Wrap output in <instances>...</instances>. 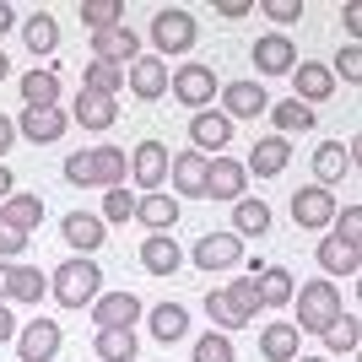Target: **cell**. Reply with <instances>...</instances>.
Returning a JSON list of instances; mask_svg holds the SVG:
<instances>
[{"label":"cell","instance_id":"1","mask_svg":"<svg viewBox=\"0 0 362 362\" xmlns=\"http://www.w3.org/2000/svg\"><path fill=\"white\" fill-rule=\"evenodd\" d=\"M49 292H54V303H65V308H92V303L103 298V271H98V259L71 255L60 271L49 276Z\"/></svg>","mask_w":362,"mask_h":362},{"label":"cell","instance_id":"2","mask_svg":"<svg viewBox=\"0 0 362 362\" xmlns=\"http://www.w3.org/2000/svg\"><path fill=\"white\" fill-rule=\"evenodd\" d=\"M298 335L308 330V335H325L341 319V292H335V281H303L298 292Z\"/></svg>","mask_w":362,"mask_h":362},{"label":"cell","instance_id":"3","mask_svg":"<svg viewBox=\"0 0 362 362\" xmlns=\"http://www.w3.org/2000/svg\"><path fill=\"white\" fill-rule=\"evenodd\" d=\"M200 38V22L184 6H163V11L151 16V49H157V60H168V54H189Z\"/></svg>","mask_w":362,"mask_h":362},{"label":"cell","instance_id":"4","mask_svg":"<svg viewBox=\"0 0 362 362\" xmlns=\"http://www.w3.org/2000/svg\"><path fill=\"white\" fill-rule=\"evenodd\" d=\"M168 92H173L184 108H195V114H200V108H211V98L222 92V81H216L211 65H179V71L168 76Z\"/></svg>","mask_w":362,"mask_h":362},{"label":"cell","instance_id":"5","mask_svg":"<svg viewBox=\"0 0 362 362\" xmlns=\"http://www.w3.org/2000/svg\"><path fill=\"white\" fill-rule=\"evenodd\" d=\"M189 259H195L206 276H211V271H233V265H243V238H238V233H227V227H216V233L195 238Z\"/></svg>","mask_w":362,"mask_h":362},{"label":"cell","instance_id":"6","mask_svg":"<svg viewBox=\"0 0 362 362\" xmlns=\"http://www.w3.org/2000/svg\"><path fill=\"white\" fill-rule=\"evenodd\" d=\"M60 346H65V330L54 325V319H33V325L16 330V357L22 362H54Z\"/></svg>","mask_w":362,"mask_h":362},{"label":"cell","instance_id":"7","mask_svg":"<svg viewBox=\"0 0 362 362\" xmlns=\"http://www.w3.org/2000/svg\"><path fill=\"white\" fill-rule=\"evenodd\" d=\"M92 60H103V65H119V71H130V65L141 60V38L130 28H103V33H92Z\"/></svg>","mask_w":362,"mask_h":362},{"label":"cell","instance_id":"8","mask_svg":"<svg viewBox=\"0 0 362 362\" xmlns=\"http://www.w3.org/2000/svg\"><path fill=\"white\" fill-rule=\"evenodd\" d=\"M292 222L308 227V233H325V227L335 222V195L319 189V184H303L298 195H292Z\"/></svg>","mask_w":362,"mask_h":362},{"label":"cell","instance_id":"9","mask_svg":"<svg viewBox=\"0 0 362 362\" xmlns=\"http://www.w3.org/2000/svg\"><path fill=\"white\" fill-rule=\"evenodd\" d=\"M249 195V173H243L238 157H211V168H206V200H243Z\"/></svg>","mask_w":362,"mask_h":362},{"label":"cell","instance_id":"10","mask_svg":"<svg viewBox=\"0 0 362 362\" xmlns=\"http://www.w3.org/2000/svg\"><path fill=\"white\" fill-rule=\"evenodd\" d=\"M168 163H173V157H168L163 141H141V146L130 151V179H136L146 195H157L163 179H168Z\"/></svg>","mask_w":362,"mask_h":362},{"label":"cell","instance_id":"11","mask_svg":"<svg viewBox=\"0 0 362 362\" xmlns=\"http://www.w3.org/2000/svg\"><path fill=\"white\" fill-rule=\"evenodd\" d=\"M65 130H71L65 108H22V119H16V136H28L33 146H54Z\"/></svg>","mask_w":362,"mask_h":362},{"label":"cell","instance_id":"12","mask_svg":"<svg viewBox=\"0 0 362 362\" xmlns=\"http://www.w3.org/2000/svg\"><path fill=\"white\" fill-rule=\"evenodd\" d=\"M136 319H141L136 292H103V298L92 303V325H98V330H130Z\"/></svg>","mask_w":362,"mask_h":362},{"label":"cell","instance_id":"13","mask_svg":"<svg viewBox=\"0 0 362 362\" xmlns=\"http://www.w3.org/2000/svg\"><path fill=\"white\" fill-rule=\"evenodd\" d=\"M265 108H271V98H265V87L249 81V76L222 87V114H227V119H259Z\"/></svg>","mask_w":362,"mask_h":362},{"label":"cell","instance_id":"14","mask_svg":"<svg viewBox=\"0 0 362 362\" xmlns=\"http://www.w3.org/2000/svg\"><path fill=\"white\" fill-rule=\"evenodd\" d=\"M298 65V44H292L287 33H265L255 38V71L259 76H287Z\"/></svg>","mask_w":362,"mask_h":362},{"label":"cell","instance_id":"15","mask_svg":"<svg viewBox=\"0 0 362 362\" xmlns=\"http://www.w3.org/2000/svg\"><path fill=\"white\" fill-rule=\"evenodd\" d=\"M168 60H157V54H141L136 65H130V71H124V81H130V92H136L141 103H157V98H163L168 92Z\"/></svg>","mask_w":362,"mask_h":362},{"label":"cell","instance_id":"16","mask_svg":"<svg viewBox=\"0 0 362 362\" xmlns=\"http://www.w3.org/2000/svg\"><path fill=\"white\" fill-rule=\"evenodd\" d=\"M357 168V146H341V141H325V146L314 151V184L319 189H330V184H341Z\"/></svg>","mask_w":362,"mask_h":362},{"label":"cell","instance_id":"17","mask_svg":"<svg viewBox=\"0 0 362 362\" xmlns=\"http://www.w3.org/2000/svg\"><path fill=\"white\" fill-rule=\"evenodd\" d=\"M60 238L71 243L81 259H92L98 249H103V216H92V211H71L60 222Z\"/></svg>","mask_w":362,"mask_h":362},{"label":"cell","instance_id":"18","mask_svg":"<svg viewBox=\"0 0 362 362\" xmlns=\"http://www.w3.org/2000/svg\"><path fill=\"white\" fill-rule=\"evenodd\" d=\"M124 173H130V151H124V146H92V151H87V179H92V184L119 189Z\"/></svg>","mask_w":362,"mask_h":362},{"label":"cell","instance_id":"19","mask_svg":"<svg viewBox=\"0 0 362 362\" xmlns=\"http://www.w3.org/2000/svg\"><path fill=\"white\" fill-rule=\"evenodd\" d=\"M189 141H195L200 157H206V151H222L227 141H233V119H227L222 108H200L195 119H189Z\"/></svg>","mask_w":362,"mask_h":362},{"label":"cell","instance_id":"20","mask_svg":"<svg viewBox=\"0 0 362 362\" xmlns=\"http://www.w3.org/2000/svg\"><path fill=\"white\" fill-rule=\"evenodd\" d=\"M287 76H292V98H298V103H325V98L335 92L330 65H308V60H298Z\"/></svg>","mask_w":362,"mask_h":362},{"label":"cell","instance_id":"21","mask_svg":"<svg viewBox=\"0 0 362 362\" xmlns=\"http://www.w3.org/2000/svg\"><path fill=\"white\" fill-rule=\"evenodd\" d=\"M287 163H292L287 136H265V141H255V151H249V157H243V173H255V179H276Z\"/></svg>","mask_w":362,"mask_h":362},{"label":"cell","instance_id":"22","mask_svg":"<svg viewBox=\"0 0 362 362\" xmlns=\"http://www.w3.org/2000/svg\"><path fill=\"white\" fill-rule=\"evenodd\" d=\"M206 168H211V157H200V151H179V157L168 163L173 189H179V195H200V200H206Z\"/></svg>","mask_w":362,"mask_h":362},{"label":"cell","instance_id":"23","mask_svg":"<svg viewBox=\"0 0 362 362\" xmlns=\"http://www.w3.org/2000/svg\"><path fill=\"white\" fill-rule=\"evenodd\" d=\"M227 233H238V238H265V233H271V206L259 195L233 200V227H227Z\"/></svg>","mask_w":362,"mask_h":362},{"label":"cell","instance_id":"24","mask_svg":"<svg viewBox=\"0 0 362 362\" xmlns=\"http://www.w3.org/2000/svg\"><path fill=\"white\" fill-rule=\"evenodd\" d=\"M141 265H146L151 276H173L184 265V249L168 233H151V238H141Z\"/></svg>","mask_w":362,"mask_h":362},{"label":"cell","instance_id":"25","mask_svg":"<svg viewBox=\"0 0 362 362\" xmlns=\"http://www.w3.org/2000/svg\"><path fill=\"white\" fill-rule=\"evenodd\" d=\"M0 222L16 227L22 238H33V233H38V222H44V195H6V206H0Z\"/></svg>","mask_w":362,"mask_h":362},{"label":"cell","instance_id":"26","mask_svg":"<svg viewBox=\"0 0 362 362\" xmlns=\"http://www.w3.org/2000/svg\"><path fill=\"white\" fill-rule=\"evenodd\" d=\"M22 44H28L33 60H38V54H54V49H60V22H54V11H33L28 22H22Z\"/></svg>","mask_w":362,"mask_h":362},{"label":"cell","instance_id":"27","mask_svg":"<svg viewBox=\"0 0 362 362\" xmlns=\"http://www.w3.org/2000/svg\"><path fill=\"white\" fill-rule=\"evenodd\" d=\"M319 271L325 276H357L362 271V249L341 238H319Z\"/></svg>","mask_w":362,"mask_h":362},{"label":"cell","instance_id":"28","mask_svg":"<svg viewBox=\"0 0 362 362\" xmlns=\"http://www.w3.org/2000/svg\"><path fill=\"white\" fill-rule=\"evenodd\" d=\"M136 222H146V233H168V227L179 222V195H141L136 200Z\"/></svg>","mask_w":362,"mask_h":362},{"label":"cell","instance_id":"29","mask_svg":"<svg viewBox=\"0 0 362 362\" xmlns=\"http://www.w3.org/2000/svg\"><path fill=\"white\" fill-rule=\"evenodd\" d=\"M151 335H157L163 346L184 341V335H189V308H184V303H157V308H151Z\"/></svg>","mask_w":362,"mask_h":362},{"label":"cell","instance_id":"30","mask_svg":"<svg viewBox=\"0 0 362 362\" xmlns=\"http://www.w3.org/2000/svg\"><path fill=\"white\" fill-rule=\"evenodd\" d=\"M22 103H28V108H54V103H60V76L49 71V65H44V71L33 65V71L22 76Z\"/></svg>","mask_w":362,"mask_h":362},{"label":"cell","instance_id":"31","mask_svg":"<svg viewBox=\"0 0 362 362\" xmlns=\"http://www.w3.org/2000/svg\"><path fill=\"white\" fill-rule=\"evenodd\" d=\"M49 292V276L38 265H11V281H6V303H38Z\"/></svg>","mask_w":362,"mask_h":362},{"label":"cell","instance_id":"32","mask_svg":"<svg viewBox=\"0 0 362 362\" xmlns=\"http://www.w3.org/2000/svg\"><path fill=\"white\" fill-rule=\"evenodd\" d=\"M71 119L81 124V130H108V124L119 119V103H114V98H92V92H81Z\"/></svg>","mask_w":362,"mask_h":362},{"label":"cell","instance_id":"33","mask_svg":"<svg viewBox=\"0 0 362 362\" xmlns=\"http://www.w3.org/2000/svg\"><path fill=\"white\" fill-rule=\"evenodd\" d=\"M259 357L265 362H292L298 357V325H265V330H259Z\"/></svg>","mask_w":362,"mask_h":362},{"label":"cell","instance_id":"34","mask_svg":"<svg viewBox=\"0 0 362 362\" xmlns=\"http://www.w3.org/2000/svg\"><path fill=\"white\" fill-rule=\"evenodd\" d=\"M255 287H259V303H265V308H281V303H292L298 281H292V271H281V265H265V271L255 276Z\"/></svg>","mask_w":362,"mask_h":362},{"label":"cell","instance_id":"35","mask_svg":"<svg viewBox=\"0 0 362 362\" xmlns=\"http://www.w3.org/2000/svg\"><path fill=\"white\" fill-rule=\"evenodd\" d=\"M222 298H227V308L238 314V325H255V314L265 308V303H259L255 276H243V281H227V287H222Z\"/></svg>","mask_w":362,"mask_h":362},{"label":"cell","instance_id":"36","mask_svg":"<svg viewBox=\"0 0 362 362\" xmlns=\"http://www.w3.org/2000/svg\"><path fill=\"white\" fill-rule=\"evenodd\" d=\"M81 92H92V98H119V92H124V71H119V65L92 60L87 71H81Z\"/></svg>","mask_w":362,"mask_h":362},{"label":"cell","instance_id":"37","mask_svg":"<svg viewBox=\"0 0 362 362\" xmlns=\"http://www.w3.org/2000/svg\"><path fill=\"white\" fill-rule=\"evenodd\" d=\"M265 114L276 119V136H292V130H314V119H319L314 108L298 103V98H287V103H271Z\"/></svg>","mask_w":362,"mask_h":362},{"label":"cell","instance_id":"38","mask_svg":"<svg viewBox=\"0 0 362 362\" xmlns=\"http://www.w3.org/2000/svg\"><path fill=\"white\" fill-rule=\"evenodd\" d=\"M92 346H98V362H136V330H98Z\"/></svg>","mask_w":362,"mask_h":362},{"label":"cell","instance_id":"39","mask_svg":"<svg viewBox=\"0 0 362 362\" xmlns=\"http://www.w3.org/2000/svg\"><path fill=\"white\" fill-rule=\"evenodd\" d=\"M81 22H87L92 33L119 28V22H124V0H81Z\"/></svg>","mask_w":362,"mask_h":362},{"label":"cell","instance_id":"40","mask_svg":"<svg viewBox=\"0 0 362 362\" xmlns=\"http://www.w3.org/2000/svg\"><path fill=\"white\" fill-rule=\"evenodd\" d=\"M325 346H330L335 357H351V351H357V314H346V308H341V319L325 330Z\"/></svg>","mask_w":362,"mask_h":362},{"label":"cell","instance_id":"41","mask_svg":"<svg viewBox=\"0 0 362 362\" xmlns=\"http://www.w3.org/2000/svg\"><path fill=\"white\" fill-rule=\"evenodd\" d=\"M195 362H238V351H233V335L206 330V335L195 341Z\"/></svg>","mask_w":362,"mask_h":362},{"label":"cell","instance_id":"42","mask_svg":"<svg viewBox=\"0 0 362 362\" xmlns=\"http://www.w3.org/2000/svg\"><path fill=\"white\" fill-rule=\"evenodd\" d=\"M130 216H136V195H124V184L108 189L103 195V222H130Z\"/></svg>","mask_w":362,"mask_h":362},{"label":"cell","instance_id":"43","mask_svg":"<svg viewBox=\"0 0 362 362\" xmlns=\"http://www.w3.org/2000/svg\"><path fill=\"white\" fill-rule=\"evenodd\" d=\"M330 238L357 243V249H362V206H346V211L335 216V233H330Z\"/></svg>","mask_w":362,"mask_h":362},{"label":"cell","instance_id":"44","mask_svg":"<svg viewBox=\"0 0 362 362\" xmlns=\"http://www.w3.org/2000/svg\"><path fill=\"white\" fill-rule=\"evenodd\" d=\"M206 314H211V325H216V330H243V325H238V314H233V308H227V298H222V292H206Z\"/></svg>","mask_w":362,"mask_h":362},{"label":"cell","instance_id":"45","mask_svg":"<svg viewBox=\"0 0 362 362\" xmlns=\"http://www.w3.org/2000/svg\"><path fill=\"white\" fill-rule=\"evenodd\" d=\"M335 71H341V81H351V87H357V81H362V49L346 44V49H341V60H335ZM335 71H330V76H335Z\"/></svg>","mask_w":362,"mask_h":362},{"label":"cell","instance_id":"46","mask_svg":"<svg viewBox=\"0 0 362 362\" xmlns=\"http://www.w3.org/2000/svg\"><path fill=\"white\" fill-rule=\"evenodd\" d=\"M22 249H28V238H22L16 227L0 222V265H16V255H22Z\"/></svg>","mask_w":362,"mask_h":362},{"label":"cell","instance_id":"47","mask_svg":"<svg viewBox=\"0 0 362 362\" xmlns=\"http://www.w3.org/2000/svg\"><path fill=\"white\" fill-rule=\"evenodd\" d=\"M259 11L271 16V22H303V0H265Z\"/></svg>","mask_w":362,"mask_h":362},{"label":"cell","instance_id":"48","mask_svg":"<svg viewBox=\"0 0 362 362\" xmlns=\"http://www.w3.org/2000/svg\"><path fill=\"white\" fill-rule=\"evenodd\" d=\"M65 179H71V184H81V189H87V151H71V157H65Z\"/></svg>","mask_w":362,"mask_h":362},{"label":"cell","instance_id":"49","mask_svg":"<svg viewBox=\"0 0 362 362\" xmlns=\"http://www.w3.org/2000/svg\"><path fill=\"white\" fill-rule=\"evenodd\" d=\"M255 6L249 0H216V16H227V22H238V16H249Z\"/></svg>","mask_w":362,"mask_h":362},{"label":"cell","instance_id":"50","mask_svg":"<svg viewBox=\"0 0 362 362\" xmlns=\"http://www.w3.org/2000/svg\"><path fill=\"white\" fill-rule=\"evenodd\" d=\"M16 330H22V325H16V319H11V308L0 303V346H6V341H16Z\"/></svg>","mask_w":362,"mask_h":362},{"label":"cell","instance_id":"51","mask_svg":"<svg viewBox=\"0 0 362 362\" xmlns=\"http://www.w3.org/2000/svg\"><path fill=\"white\" fill-rule=\"evenodd\" d=\"M11 141H16V119H6V114H0V157L11 151Z\"/></svg>","mask_w":362,"mask_h":362},{"label":"cell","instance_id":"52","mask_svg":"<svg viewBox=\"0 0 362 362\" xmlns=\"http://www.w3.org/2000/svg\"><path fill=\"white\" fill-rule=\"evenodd\" d=\"M6 195H16V179H11V168L0 163V206H6Z\"/></svg>","mask_w":362,"mask_h":362},{"label":"cell","instance_id":"53","mask_svg":"<svg viewBox=\"0 0 362 362\" xmlns=\"http://www.w3.org/2000/svg\"><path fill=\"white\" fill-rule=\"evenodd\" d=\"M341 22H346V33H362V11H357V6H346V11H341Z\"/></svg>","mask_w":362,"mask_h":362},{"label":"cell","instance_id":"54","mask_svg":"<svg viewBox=\"0 0 362 362\" xmlns=\"http://www.w3.org/2000/svg\"><path fill=\"white\" fill-rule=\"evenodd\" d=\"M11 28H16V11L6 6V0H0V33H11Z\"/></svg>","mask_w":362,"mask_h":362},{"label":"cell","instance_id":"55","mask_svg":"<svg viewBox=\"0 0 362 362\" xmlns=\"http://www.w3.org/2000/svg\"><path fill=\"white\" fill-rule=\"evenodd\" d=\"M6 281H11V265H0V303H6Z\"/></svg>","mask_w":362,"mask_h":362},{"label":"cell","instance_id":"56","mask_svg":"<svg viewBox=\"0 0 362 362\" xmlns=\"http://www.w3.org/2000/svg\"><path fill=\"white\" fill-rule=\"evenodd\" d=\"M6 76H11V60H6V54H0V81H6Z\"/></svg>","mask_w":362,"mask_h":362},{"label":"cell","instance_id":"57","mask_svg":"<svg viewBox=\"0 0 362 362\" xmlns=\"http://www.w3.org/2000/svg\"><path fill=\"white\" fill-rule=\"evenodd\" d=\"M292 362H325V357H292Z\"/></svg>","mask_w":362,"mask_h":362}]
</instances>
